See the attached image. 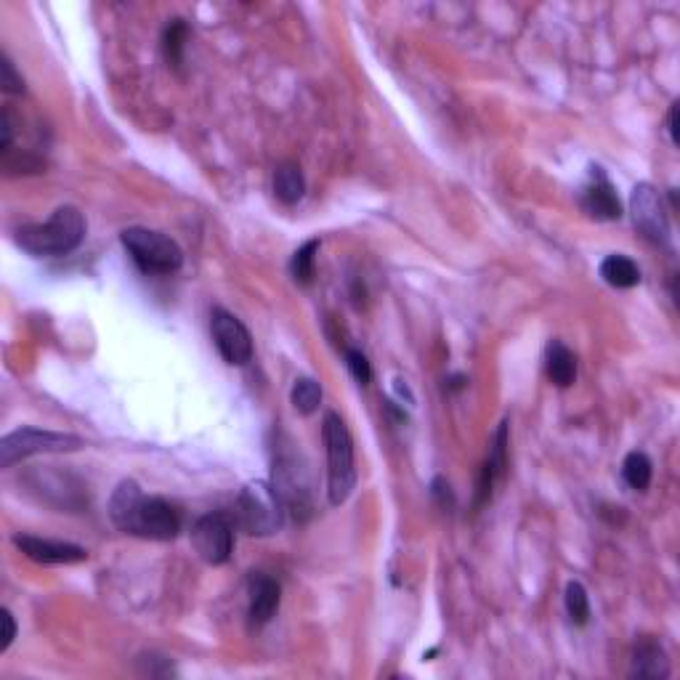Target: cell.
Segmentation results:
<instances>
[{"label":"cell","instance_id":"1","mask_svg":"<svg viewBox=\"0 0 680 680\" xmlns=\"http://www.w3.org/2000/svg\"><path fill=\"white\" fill-rule=\"evenodd\" d=\"M109 518L123 534L168 542L181 532V516L163 497H147L136 481H120L109 500Z\"/></svg>","mask_w":680,"mask_h":680},{"label":"cell","instance_id":"2","mask_svg":"<svg viewBox=\"0 0 680 680\" xmlns=\"http://www.w3.org/2000/svg\"><path fill=\"white\" fill-rule=\"evenodd\" d=\"M85 240V218L78 208H56L46 224H27L16 229V245L35 258L70 255Z\"/></svg>","mask_w":680,"mask_h":680},{"label":"cell","instance_id":"3","mask_svg":"<svg viewBox=\"0 0 680 680\" xmlns=\"http://www.w3.org/2000/svg\"><path fill=\"white\" fill-rule=\"evenodd\" d=\"M322 436L327 447V495L330 505H343L356 487V463H354V439L348 433L340 415L327 412L322 423Z\"/></svg>","mask_w":680,"mask_h":680},{"label":"cell","instance_id":"4","mask_svg":"<svg viewBox=\"0 0 680 680\" xmlns=\"http://www.w3.org/2000/svg\"><path fill=\"white\" fill-rule=\"evenodd\" d=\"M120 242L144 274H173L184 263V250L178 248V242L155 229L131 226L120 234Z\"/></svg>","mask_w":680,"mask_h":680},{"label":"cell","instance_id":"5","mask_svg":"<svg viewBox=\"0 0 680 680\" xmlns=\"http://www.w3.org/2000/svg\"><path fill=\"white\" fill-rule=\"evenodd\" d=\"M237 518L242 529L253 537H269L282 529L285 521V503L269 481H250L237 497Z\"/></svg>","mask_w":680,"mask_h":680},{"label":"cell","instance_id":"6","mask_svg":"<svg viewBox=\"0 0 680 680\" xmlns=\"http://www.w3.org/2000/svg\"><path fill=\"white\" fill-rule=\"evenodd\" d=\"M80 447H83V439L72 436V433L19 428V431L6 433L0 439V468H11L27 457L48 455V452H75Z\"/></svg>","mask_w":680,"mask_h":680},{"label":"cell","instance_id":"7","mask_svg":"<svg viewBox=\"0 0 680 680\" xmlns=\"http://www.w3.org/2000/svg\"><path fill=\"white\" fill-rule=\"evenodd\" d=\"M630 213L633 224L643 240L651 245H667L670 242V216H667L665 200L657 186L638 184L630 194Z\"/></svg>","mask_w":680,"mask_h":680},{"label":"cell","instance_id":"8","mask_svg":"<svg viewBox=\"0 0 680 680\" xmlns=\"http://www.w3.org/2000/svg\"><path fill=\"white\" fill-rule=\"evenodd\" d=\"M192 545L197 556L210 566H221L232 558L234 526L224 513H208L194 521Z\"/></svg>","mask_w":680,"mask_h":680},{"label":"cell","instance_id":"9","mask_svg":"<svg viewBox=\"0 0 680 680\" xmlns=\"http://www.w3.org/2000/svg\"><path fill=\"white\" fill-rule=\"evenodd\" d=\"M210 335H213V343H216L218 354L224 356L226 364L242 367V364H248L253 359L250 330L221 306L210 311Z\"/></svg>","mask_w":680,"mask_h":680},{"label":"cell","instance_id":"10","mask_svg":"<svg viewBox=\"0 0 680 680\" xmlns=\"http://www.w3.org/2000/svg\"><path fill=\"white\" fill-rule=\"evenodd\" d=\"M14 545L30 561L43 566L83 564V561H88V550L80 548V545H72V542L46 540V537H35V534H16Z\"/></svg>","mask_w":680,"mask_h":680},{"label":"cell","instance_id":"11","mask_svg":"<svg viewBox=\"0 0 680 680\" xmlns=\"http://www.w3.org/2000/svg\"><path fill=\"white\" fill-rule=\"evenodd\" d=\"M282 601V588L274 577L263 572H253L248 580V617L250 625L261 627L271 622Z\"/></svg>","mask_w":680,"mask_h":680},{"label":"cell","instance_id":"12","mask_svg":"<svg viewBox=\"0 0 680 680\" xmlns=\"http://www.w3.org/2000/svg\"><path fill=\"white\" fill-rule=\"evenodd\" d=\"M505 468H508V423H500V428L492 436V447H489L487 463L481 468L479 476V505L492 500L497 481H503Z\"/></svg>","mask_w":680,"mask_h":680},{"label":"cell","instance_id":"13","mask_svg":"<svg viewBox=\"0 0 680 680\" xmlns=\"http://www.w3.org/2000/svg\"><path fill=\"white\" fill-rule=\"evenodd\" d=\"M582 210L595 221H619L622 218V202H619L614 186L606 181L603 173H598L593 184L585 186V192L580 197Z\"/></svg>","mask_w":680,"mask_h":680},{"label":"cell","instance_id":"14","mask_svg":"<svg viewBox=\"0 0 680 680\" xmlns=\"http://www.w3.org/2000/svg\"><path fill=\"white\" fill-rule=\"evenodd\" d=\"M630 678H651V680H665L670 678V659L667 651L651 638H643L633 651L630 659Z\"/></svg>","mask_w":680,"mask_h":680},{"label":"cell","instance_id":"15","mask_svg":"<svg viewBox=\"0 0 680 680\" xmlns=\"http://www.w3.org/2000/svg\"><path fill=\"white\" fill-rule=\"evenodd\" d=\"M545 372L553 386L569 388L577 378V356L561 340H553L545 348Z\"/></svg>","mask_w":680,"mask_h":680},{"label":"cell","instance_id":"16","mask_svg":"<svg viewBox=\"0 0 680 680\" xmlns=\"http://www.w3.org/2000/svg\"><path fill=\"white\" fill-rule=\"evenodd\" d=\"M601 279L606 282L609 287H617V290H630V287L641 285V269H638V263L633 261V258H627V255H609V258H603L601 263Z\"/></svg>","mask_w":680,"mask_h":680},{"label":"cell","instance_id":"17","mask_svg":"<svg viewBox=\"0 0 680 680\" xmlns=\"http://www.w3.org/2000/svg\"><path fill=\"white\" fill-rule=\"evenodd\" d=\"M274 197H277L282 205H295V202L303 200L306 194V178H303L301 168L295 163H282L274 170Z\"/></svg>","mask_w":680,"mask_h":680},{"label":"cell","instance_id":"18","mask_svg":"<svg viewBox=\"0 0 680 680\" xmlns=\"http://www.w3.org/2000/svg\"><path fill=\"white\" fill-rule=\"evenodd\" d=\"M651 476H654V465H651L649 455L646 452H630L622 463V479L630 489L635 492H646L651 484Z\"/></svg>","mask_w":680,"mask_h":680},{"label":"cell","instance_id":"19","mask_svg":"<svg viewBox=\"0 0 680 680\" xmlns=\"http://www.w3.org/2000/svg\"><path fill=\"white\" fill-rule=\"evenodd\" d=\"M186 38H189V27H186L184 19H170L163 32V51L173 70H181V64H184Z\"/></svg>","mask_w":680,"mask_h":680},{"label":"cell","instance_id":"20","mask_svg":"<svg viewBox=\"0 0 680 680\" xmlns=\"http://www.w3.org/2000/svg\"><path fill=\"white\" fill-rule=\"evenodd\" d=\"M290 402H293L295 412L301 415H314L322 404V386L314 378H298L290 391Z\"/></svg>","mask_w":680,"mask_h":680},{"label":"cell","instance_id":"21","mask_svg":"<svg viewBox=\"0 0 680 680\" xmlns=\"http://www.w3.org/2000/svg\"><path fill=\"white\" fill-rule=\"evenodd\" d=\"M319 240H309L306 245L293 253V261H290V277L298 282V285H311L314 282V263H317V253H319Z\"/></svg>","mask_w":680,"mask_h":680},{"label":"cell","instance_id":"22","mask_svg":"<svg viewBox=\"0 0 680 680\" xmlns=\"http://www.w3.org/2000/svg\"><path fill=\"white\" fill-rule=\"evenodd\" d=\"M564 606H566V614H569V619H572L574 625H577V627L588 625L590 598H588V590H585V585H582V582H569V585H566Z\"/></svg>","mask_w":680,"mask_h":680},{"label":"cell","instance_id":"23","mask_svg":"<svg viewBox=\"0 0 680 680\" xmlns=\"http://www.w3.org/2000/svg\"><path fill=\"white\" fill-rule=\"evenodd\" d=\"M346 364H348V370H351V375H354L356 383H362V386H367V383H370L372 367H370V359H367L362 351H356V348H348Z\"/></svg>","mask_w":680,"mask_h":680},{"label":"cell","instance_id":"24","mask_svg":"<svg viewBox=\"0 0 680 680\" xmlns=\"http://www.w3.org/2000/svg\"><path fill=\"white\" fill-rule=\"evenodd\" d=\"M139 665H144L141 673L149 675V678H168V675H176L173 662H170L168 657H157V654H144V657H139Z\"/></svg>","mask_w":680,"mask_h":680},{"label":"cell","instance_id":"25","mask_svg":"<svg viewBox=\"0 0 680 680\" xmlns=\"http://www.w3.org/2000/svg\"><path fill=\"white\" fill-rule=\"evenodd\" d=\"M0 85L6 93H24V78L16 72L8 54H3V64H0Z\"/></svg>","mask_w":680,"mask_h":680},{"label":"cell","instance_id":"26","mask_svg":"<svg viewBox=\"0 0 680 680\" xmlns=\"http://www.w3.org/2000/svg\"><path fill=\"white\" fill-rule=\"evenodd\" d=\"M0 619H3V641H0V654H6L16 638V619L8 609H0Z\"/></svg>","mask_w":680,"mask_h":680},{"label":"cell","instance_id":"27","mask_svg":"<svg viewBox=\"0 0 680 680\" xmlns=\"http://www.w3.org/2000/svg\"><path fill=\"white\" fill-rule=\"evenodd\" d=\"M431 492H433V497L439 500V505L441 508H452L455 505V497H452V489H449V484L444 479H433V484H431Z\"/></svg>","mask_w":680,"mask_h":680},{"label":"cell","instance_id":"28","mask_svg":"<svg viewBox=\"0 0 680 680\" xmlns=\"http://www.w3.org/2000/svg\"><path fill=\"white\" fill-rule=\"evenodd\" d=\"M678 107L680 104H673L670 107V115H667V133H670V141L678 147Z\"/></svg>","mask_w":680,"mask_h":680}]
</instances>
